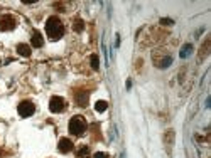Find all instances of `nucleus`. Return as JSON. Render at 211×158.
Instances as JSON below:
<instances>
[{"label":"nucleus","mask_w":211,"mask_h":158,"mask_svg":"<svg viewBox=\"0 0 211 158\" xmlns=\"http://www.w3.org/2000/svg\"><path fill=\"white\" fill-rule=\"evenodd\" d=\"M160 24H164V26H172V24H174V22H172V19H160Z\"/></svg>","instance_id":"15"},{"label":"nucleus","mask_w":211,"mask_h":158,"mask_svg":"<svg viewBox=\"0 0 211 158\" xmlns=\"http://www.w3.org/2000/svg\"><path fill=\"white\" fill-rule=\"evenodd\" d=\"M57 150H59L61 153H69L73 150V141L69 138H61L59 143H57Z\"/></svg>","instance_id":"6"},{"label":"nucleus","mask_w":211,"mask_h":158,"mask_svg":"<svg viewBox=\"0 0 211 158\" xmlns=\"http://www.w3.org/2000/svg\"><path fill=\"white\" fill-rule=\"evenodd\" d=\"M73 29L76 32H81L83 29H85V22H83L81 19H76V20H74V24H73Z\"/></svg>","instance_id":"12"},{"label":"nucleus","mask_w":211,"mask_h":158,"mask_svg":"<svg viewBox=\"0 0 211 158\" xmlns=\"http://www.w3.org/2000/svg\"><path fill=\"white\" fill-rule=\"evenodd\" d=\"M76 101H78V105L85 108L86 105H88V93L86 91H83V93H78L76 94Z\"/></svg>","instance_id":"8"},{"label":"nucleus","mask_w":211,"mask_h":158,"mask_svg":"<svg viewBox=\"0 0 211 158\" xmlns=\"http://www.w3.org/2000/svg\"><path fill=\"white\" fill-rule=\"evenodd\" d=\"M95 109H96L98 113H103V111L108 109V103H106V101H96V105H95Z\"/></svg>","instance_id":"11"},{"label":"nucleus","mask_w":211,"mask_h":158,"mask_svg":"<svg viewBox=\"0 0 211 158\" xmlns=\"http://www.w3.org/2000/svg\"><path fill=\"white\" fill-rule=\"evenodd\" d=\"M17 52L20 54V56H24V57H29L31 56V47H29L27 44H19L17 45Z\"/></svg>","instance_id":"9"},{"label":"nucleus","mask_w":211,"mask_h":158,"mask_svg":"<svg viewBox=\"0 0 211 158\" xmlns=\"http://www.w3.org/2000/svg\"><path fill=\"white\" fill-rule=\"evenodd\" d=\"M191 54H193V44H186L184 47L181 49V54H179V56L183 57V59H188Z\"/></svg>","instance_id":"10"},{"label":"nucleus","mask_w":211,"mask_h":158,"mask_svg":"<svg viewBox=\"0 0 211 158\" xmlns=\"http://www.w3.org/2000/svg\"><path fill=\"white\" fill-rule=\"evenodd\" d=\"M68 128H69V133H71V135L81 136L83 133L86 131V121H85V118H83V116H73V118L69 119Z\"/></svg>","instance_id":"2"},{"label":"nucleus","mask_w":211,"mask_h":158,"mask_svg":"<svg viewBox=\"0 0 211 158\" xmlns=\"http://www.w3.org/2000/svg\"><path fill=\"white\" fill-rule=\"evenodd\" d=\"M95 158H108V155H106V153H95Z\"/></svg>","instance_id":"16"},{"label":"nucleus","mask_w":211,"mask_h":158,"mask_svg":"<svg viewBox=\"0 0 211 158\" xmlns=\"http://www.w3.org/2000/svg\"><path fill=\"white\" fill-rule=\"evenodd\" d=\"M15 27V19L10 17V15H5V17L0 19V29L2 30H12Z\"/></svg>","instance_id":"5"},{"label":"nucleus","mask_w":211,"mask_h":158,"mask_svg":"<svg viewBox=\"0 0 211 158\" xmlns=\"http://www.w3.org/2000/svg\"><path fill=\"white\" fill-rule=\"evenodd\" d=\"M17 111H19V114L22 116V118H29V116L34 114L36 106H34V103H31V101H22V103L19 105Z\"/></svg>","instance_id":"4"},{"label":"nucleus","mask_w":211,"mask_h":158,"mask_svg":"<svg viewBox=\"0 0 211 158\" xmlns=\"http://www.w3.org/2000/svg\"><path fill=\"white\" fill-rule=\"evenodd\" d=\"M88 153H90V150L88 146H83L80 151H78V158H85V156H88Z\"/></svg>","instance_id":"14"},{"label":"nucleus","mask_w":211,"mask_h":158,"mask_svg":"<svg viewBox=\"0 0 211 158\" xmlns=\"http://www.w3.org/2000/svg\"><path fill=\"white\" fill-rule=\"evenodd\" d=\"M31 42H32L34 47H42V45H44V39H42V35L36 30L34 34H32V37H31Z\"/></svg>","instance_id":"7"},{"label":"nucleus","mask_w":211,"mask_h":158,"mask_svg":"<svg viewBox=\"0 0 211 158\" xmlns=\"http://www.w3.org/2000/svg\"><path fill=\"white\" fill-rule=\"evenodd\" d=\"M49 109L52 113H61V111L66 109V101L61 96H52L49 99Z\"/></svg>","instance_id":"3"},{"label":"nucleus","mask_w":211,"mask_h":158,"mask_svg":"<svg viewBox=\"0 0 211 158\" xmlns=\"http://www.w3.org/2000/svg\"><path fill=\"white\" fill-rule=\"evenodd\" d=\"M46 34H47L49 39H52V40H57V39L63 37L64 26H63V22H61L59 17L52 15V17H49L46 20Z\"/></svg>","instance_id":"1"},{"label":"nucleus","mask_w":211,"mask_h":158,"mask_svg":"<svg viewBox=\"0 0 211 158\" xmlns=\"http://www.w3.org/2000/svg\"><path fill=\"white\" fill-rule=\"evenodd\" d=\"M91 67H93L95 71L100 69V59H98L96 54H91Z\"/></svg>","instance_id":"13"}]
</instances>
